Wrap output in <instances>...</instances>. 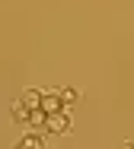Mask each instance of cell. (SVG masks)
<instances>
[{
	"label": "cell",
	"instance_id": "6da1fadb",
	"mask_svg": "<svg viewBox=\"0 0 134 149\" xmlns=\"http://www.w3.org/2000/svg\"><path fill=\"white\" fill-rule=\"evenodd\" d=\"M45 130H51V133H67V130H70V114H67V108L45 114Z\"/></svg>",
	"mask_w": 134,
	"mask_h": 149
},
{
	"label": "cell",
	"instance_id": "7a4b0ae2",
	"mask_svg": "<svg viewBox=\"0 0 134 149\" xmlns=\"http://www.w3.org/2000/svg\"><path fill=\"white\" fill-rule=\"evenodd\" d=\"M45 114H51V111H61L64 105H61V95L58 92H42V105H38Z\"/></svg>",
	"mask_w": 134,
	"mask_h": 149
},
{
	"label": "cell",
	"instance_id": "3957f363",
	"mask_svg": "<svg viewBox=\"0 0 134 149\" xmlns=\"http://www.w3.org/2000/svg\"><path fill=\"white\" fill-rule=\"evenodd\" d=\"M29 111H32V108H29L23 98L10 105V114H13V120H16V124H29Z\"/></svg>",
	"mask_w": 134,
	"mask_h": 149
},
{
	"label": "cell",
	"instance_id": "277c9868",
	"mask_svg": "<svg viewBox=\"0 0 134 149\" xmlns=\"http://www.w3.org/2000/svg\"><path fill=\"white\" fill-rule=\"evenodd\" d=\"M19 146H23V149H42V146H45V140H42L38 133H26V136L19 140Z\"/></svg>",
	"mask_w": 134,
	"mask_h": 149
},
{
	"label": "cell",
	"instance_id": "5b68a950",
	"mask_svg": "<svg viewBox=\"0 0 134 149\" xmlns=\"http://www.w3.org/2000/svg\"><path fill=\"white\" fill-rule=\"evenodd\" d=\"M19 98H23L29 108H38V105H42V92H38V89H26L23 95H19Z\"/></svg>",
	"mask_w": 134,
	"mask_h": 149
},
{
	"label": "cell",
	"instance_id": "8992f818",
	"mask_svg": "<svg viewBox=\"0 0 134 149\" xmlns=\"http://www.w3.org/2000/svg\"><path fill=\"white\" fill-rule=\"evenodd\" d=\"M29 127L45 130V111H42V108H32V111H29Z\"/></svg>",
	"mask_w": 134,
	"mask_h": 149
},
{
	"label": "cell",
	"instance_id": "52a82bcc",
	"mask_svg": "<svg viewBox=\"0 0 134 149\" xmlns=\"http://www.w3.org/2000/svg\"><path fill=\"white\" fill-rule=\"evenodd\" d=\"M58 95H61V105H64V108H70V105H77V89H61Z\"/></svg>",
	"mask_w": 134,
	"mask_h": 149
}]
</instances>
